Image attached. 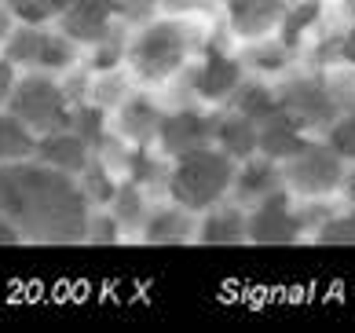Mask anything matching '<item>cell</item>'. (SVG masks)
<instances>
[{
	"label": "cell",
	"instance_id": "6da1fadb",
	"mask_svg": "<svg viewBox=\"0 0 355 333\" xmlns=\"http://www.w3.org/2000/svg\"><path fill=\"white\" fill-rule=\"evenodd\" d=\"M88 198L70 172L37 157L0 165V216L37 246H81L88 228Z\"/></svg>",
	"mask_w": 355,
	"mask_h": 333
},
{
	"label": "cell",
	"instance_id": "7a4b0ae2",
	"mask_svg": "<svg viewBox=\"0 0 355 333\" xmlns=\"http://www.w3.org/2000/svg\"><path fill=\"white\" fill-rule=\"evenodd\" d=\"M205 44V30L191 15H150L128 30L125 70L136 88H165L187 70V62Z\"/></svg>",
	"mask_w": 355,
	"mask_h": 333
},
{
	"label": "cell",
	"instance_id": "3957f363",
	"mask_svg": "<svg viewBox=\"0 0 355 333\" xmlns=\"http://www.w3.org/2000/svg\"><path fill=\"white\" fill-rule=\"evenodd\" d=\"M231 180H234V162L220 146L205 143V146L168 157L162 194L191 212H202L231 194Z\"/></svg>",
	"mask_w": 355,
	"mask_h": 333
},
{
	"label": "cell",
	"instance_id": "277c9868",
	"mask_svg": "<svg viewBox=\"0 0 355 333\" xmlns=\"http://www.w3.org/2000/svg\"><path fill=\"white\" fill-rule=\"evenodd\" d=\"M19 74H70L81 62V44L59 30V22H15L0 44Z\"/></svg>",
	"mask_w": 355,
	"mask_h": 333
},
{
	"label": "cell",
	"instance_id": "5b68a950",
	"mask_svg": "<svg viewBox=\"0 0 355 333\" xmlns=\"http://www.w3.org/2000/svg\"><path fill=\"white\" fill-rule=\"evenodd\" d=\"M315 202H300L286 187L271 191L257 205L245 209V242L253 246H293L304 234L319 228V212H311Z\"/></svg>",
	"mask_w": 355,
	"mask_h": 333
},
{
	"label": "cell",
	"instance_id": "8992f818",
	"mask_svg": "<svg viewBox=\"0 0 355 333\" xmlns=\"http://www.w3.org/2000/svg\"><path fill=\"white\" fill-rule=\"evenodd\" d=\"M275 92H279V110L304 136H322L330 128V121L340 114V92L319 70H311V74L289 70L286 77L275 81Z\"/></svg>",
	"mask_w": 355,
	"mask_h": 333
},
{
	"label": "cell",
	"instance_id": "52a82bcc",
	"mask_svg": "<svg viewBox=\"0 0 355 333\" xmlns=\"http://www.w3.org/2000/svg\"><path fill=\"white\" fill-rule=\"evenodd\" d=\"M8 110L22 117L37 136L55 128H70L73 121V99L62 77L55 74H19L15 88L8 96Z\"/></svg>",
	"mask_w": 355,
	"mask_h": 333
},
{
	"label": "cell",
	"instance_id": "ba28073f",
	"mask_svg": "<svg viewBox=\"0 0 355 333\" xmlns=\"http://www.w3.org/2000/svg\"><path fill=\"white\" fill-rule=\"evenodd\" d=\"M187 85V96L194 103L216 110L231 99V92L245 81V66L239 59V51H231L216 37H205V44L198 48V56L187 62V70L180 74Z\"/></svg>",
	"mask_w": 355,
	"mask_h": 333
},
{
	"label": "cell",
	"instance_id": "9c48e42d",
	"mask_svg": "<svg viewBox=\"0 0 355 333\" xmlns=\"http://www.w3.org/2000/svg\"><path fill=\"white\" fill-rule=\"evenodd\" d=\"M282 165V187L300 198V202H334L340 176H345V162L322 143V136H311L293 157Z\"/></svg>",
	"mask_w": 355,
	"mask_h": 333
},
{
	"label": "cell",
	"instance_id": "30bf717a",
	"mask_svg": "<svg viewBox=\"0 0 355 333\" xmlns=\"http://www.w3.org/2000/svg\"><path fill=\"white\" fill-rule=\"evenodd\" d=\"M289 0H220L223 33L234 44H249L260 37L279 33Z\"/></svg>",
	"mask_w": 355,
	"mask_h": 333
},
{
	"label": "cell",
	"instance_id": "8fae6325",
	"mask_svg": "<svg viewBox=\"0 0 355 333\" xmlns=\"http://www.w3.org/2000/svg\"><path fill=\"white\" fill-rule=\"evenodd\" d=\"M209 132H213V110L191 99L187 106H176V110L162 114V125H157V136H154V151L162 157H176L183 151L205 146Z\"/></svg>",
	"mask_w": 355,
	"mask_h": 333
},
{
	"label": "cell",
	"instance_id": "7c38bea8",
	"mask_svg": "<svg viewBox=\"0 0 355 333\" xmlns=\"http://www.w3.org/2000/svg\"><path fill=\"white\" fill-rule=\"evenodd\" d=\"M165 106L154 96H147V88H132L128 96L107 114L110 132L117 139H125L128 146H154L157 125H162Z\"/></svg>",
	"mask_w": 355,
	"mask_h": 333
},
{
	"label": "cell",
	"instance_id": "4fadbf2b",
	"mask_svg": "<svg viewBox=\"0 0 355 333\" xmlns=\"http://www.w3.org/2000/svg\"><path fill=\"white\" fill-rule=\"evenodd\" d=\"M114 26H121V0H67V11L59 15V30L81 48L99 41Z\"/></svg>",
	"mask_w": 355,
	"mask_h": 333
},
{
	"label": "cell",
	"instance_id": "5bb4252c",
	"mask_svg": "<svg viewBox=\"0 0 355 333\" xmlns=\"http://www.w3.org/2000/svg\"><path fill=\"white\" fill-rule=\"evenodd\" d=\"M194 223H198V212L183 209L162 194V202H150L136 234L147 246H187L194 242Z\"/></svg>",
	"mask_w": 355,
	"mask_h": 333
},
{
	"label": "cell",
	"instance_id": "9a60e30c",
	"mask_svg": "<svg viewBox=\"0 0 355 333\" xmlns=\"http://www.w3.org/2000/svg\"><path fill=\"white\" fill-rule=\"evenodd\" d=\"M279 187H282V165L264 157V154H253V157H245V162H234V180H231L227 198L239 202L242 209H249Z\"/></svg>",
	"mask_w": 355,
	"mask_h": 333
},
{
	"label": "cell",
	"instance_id": "2e32d148",
	"mask_svg": "<svg viewBox=\"0 0 355 333\" xmlns=\"http://www.w3.org/2000/svg\"><path fill=\"white\" fill-rule=\"evenodd\" d=\"M194 242L198 246H242L245 242V209L231 198L198 212L194 223Z\"/></svg>",
	"mask_w": 355,
	"mask_h": 333
},
{
	"label": "cell",
	"instance_id": "e0dca14e",
	"mask_svg": "<svg viewBox=\"0 0 355 333\" xmlns=\"http://www.w3.org/2000/svg\"><path fill=\"white\" fill-rule=\"evenodd\" d=\"M92 143L85 136H77L73 128H55V132H41L37 136V151L33 157L37 162H44L51 169L59 172H70V176H77L88 162H92Z\"/></svg>",
	"mask_w": 355,
	"mask_h": 333
},
{
	"label": "cell",
	"instance_id": "ac0fdd59",
	"mask_svg": "<svg viewBox=\"0 0 355 333\" xmlns=\"http://www.w3.org/2000/svg\"><path fill=\"white\" fill-rule=\"evenodd\" d=\"M257 132H260V125L249 121L245 114L231 110V106H216V110H213V132H209V143L220 146L231 162H245V157L257 154Z\"/></svg>",
	"mask_w": 355,
	"mask_h": 333
},
{
	"label": "cell",
	"instance_id": "d6986e66",
	"mask_svg": "<svg viewBox=\"0 0 355 333\" xmlns=\"http://www.w3.org/2000/svg\"><path fill=\"white\" fill-rule=\"evenodd\" d=\"M239 59L245 66V74L253 77H264V81H279L293 70L297 62V51H289L279 37H260V41H249V44H239Z\"/></svg>",
	"mask_w": 355,
	"mask_h": 333
},
{
	"label": "cell",
	"instance_id": "ffe728a7",
	"mask_svg": "<svg viewBox=\"0 0 355 333\" xmlns=\"http://www.w3.org/2000/svg\"><path fill=\"white\" fill-rule=\"evenodd\" d=\"M223 106H231V110L245 114L249 121L264 125L268 117L279 114V92H275V81H264V77L245 74V81L231 92V99L223 103Z\"/></svg>",
	"mask_w": 355,
	"mask_h": 333
},
{
	"label": "cell",
	"instance_id": "44dd1931",
	"mask_svg": "<svg viewBox=\"0 0 355 333\" xmlns=\"http://www.w3.org/2000/svg\"><path fill=\"white\" fill-rule=\"evenodd\" d=\"M308 139H311V136H304V132H300V128L279 110L275 117H268V121L260 125V132H257V154L271 157V162H286V157H293Z\"/></svg>",
	"mask_w": 355,
	"mask_h": 333
},
{
	"label": "cell",
	"instance_id": "7402d4cb",
	"mask_svg": "<svg viewBox=\"0 0 355 333\" xmlns=\"http://www.w3.org/2000/svg\"><path fill=\"white\" fill-rule=\"evenodd\" d=\"M322 8L326 4H315V0H289V8L282 15V26H279V33H275V37H279L289 51H304L308 37L319 33Z\"/></svg>",
	"mask_w": 355,
	"mask_h": 333
},
{
	"label": "cell",
	"instance_id": "603a6c76",
	"mask_svg": "<svg viewBox=\"0 0 355 333\" xmlns=\"http://www.w3.org/2000/svg\"><path fill=\"white\" fill-rule=\"evenodd\" d=\"M37 151V132L15 117L8 106H0V165H11V162H26L33 157Z\"/></svg>",
	"mask_w": 355,
	"mask_h": 333
},
{
	"label": "cell",
	"instance_id": "cb8c5ba5",
	"mask_svg": "<svg viewBox=\"0 0 355 333\" xmlns=\"http://www.w3.org/2000/svg\"><path fill=\"white\" fill-rule=\"evenodd\" d=\"M150 191L147 187H139L136 180H128L121 176V183H117V194L110 198V212H114V220L121 223V231H139V223L143 216H147V209H150Z\"/></svg>",
	"mask_w": 355,
	"mask_h": 333
},
{
	"label": "cell",
	"instance_id": "d4e9b609",
	"mask_svg": "<svg viewBox=\"0 0 355 333\" xmlns=\"http://www.w3.org/2000/svg\"><path fill=\"white\" fill-rule=\"evenodd\" d=\"M77 183H81V191L88 198V205L92 209H107L110 205V198L117 194V183H121V176L103 162V157L92 154V162L77 172Z\"/></svg>",
	"mask_w": 355,
	"mask_h": 333
},
{
	"label": "cell",
	"instance_id": "484cf974",
	"mask_svg": "<svg viewBox=\"0 0 355 333\" xmlns=\"http://www.w3.org/2000/svg\"><path fill=\"white\" fill-rule=\"evenodd\" d=\"M322 143L340 157V162H355V99L340 96V114L330 121V128L322 132Z\"/></svg>",
	"mask_w": 355,
	"mask_h": 333
},
{
	"label": "cell",
	"instance_id": "4316f807",
	"mask_svg": "<svg viewBox=\"0 0 355 333\" xmlns=\"http://www.w3.org/2000/svg\"><path fill=\"white\" fill-rule=\"evenodd\" d=\"M319 246H355V205H345L340 212H326L319 228L311 231Z\"/></svg>",
	"mask_w": 355,
	"mask_h": 333
},
{
	"label": "cell",
	"instance_id": "83f0119b",
	"mask_svg": "<svg viewBox=\"0 0 355 333\" xmlns=\"http://www.w3.org/2000/svg\"><path fill=\"white\" fill-rule=\"evenodd\" d=\"M15 22H59L67 0H4Z\"/></svg>",
	"mask_w": 355,
	"mask_h": 333
},
{
	"label": "cell",
	"instance_id": "f1b7e54d",
	"mask_svg": "<svg viewBox=\"0 0 355 333\" xmlns=\"http://www.w3.org/2000/svg\"><path fill=\"white\" fill-rule=\"evenodd\" d=\"M121 238H125V231H121V223L114 220L110 209H92L88 212L85 242H92V246H114V242H121Z\"/></svg>",
	"mask_w": 355,
	"mask_h": 333
},
{
	"label": "cell",
	"instance_id": "f546056e",
	"mask_svg": "<svg viewBox=\"0 0 355 333\" xmlns=\"http://www.w3.org/2000/svg\"><path fill=\"white\" fill-rule=\"evenodd\" d=\"M157 8L168 11V15H191V19H202L205 11L220 8V0H157Z\"/></svg>",
	"mask_w": 355,
	"mask_h": 333
},
{
	"label": "cell",
	"instance_id": "4dcf8cb0",
	"mask_svg": "<svg viewBox=\"0 0 355 333\" xmlns=\"http://www.w3.org/2000/svg\"><path fill=\"white\" fill-rule=\"evenodd\" d=\"M337 59L355 70V8H352V22H348V30L337 37Z\"/></svg>",
	"mask_w": 355,
	"mask_h": 333
},
{
	"label": "cell",
	"instance_id": "1f68e13d",
	"mask_svg": "<svg viewBox=\"0 0 355 333\" xmlns=\"http://www.w3.org/2000/svg\"><path fill=\"white\" fill-rule=\"evenodd\" d=\"M19 81V70L4 59V51H0V106H8V96H11V88H15Z\"/></svg>",
	"mask_w": 355,
	"mask_h": 333
},
{
	"label": "cell",
	"instance_id": "d6a6232c",
	"mask_svg": "<svg viewBox=\"0 0 355 333\" xmlns=\"http://www.w3.org/2000/svg\"><path fill=\"white\" fill-rule=\"evenodd\" d=\"M337 202L355 205V162L345 165V176H340V187H337Z\"/></svg>",
	"mask_w": 355,
	"mask_h": 333
},
{
	"label": "cell",
	"instance_id": "836d02e7",
	"mask_svg": "<svg viewBox=\"0 0 355 333\" xmlns=\"http://www.w3.org/2000/svg\"><path fill=\"white\" fill-rule=\"evenodd\" d=\"M0 246H22V234L11 228L4 216H0Z\"/></svg>",
	"mask_w": 355,
	"mask_h": 333
},
{
	"label": "cell",
	"instance_id": "e575fe53",
	"mask_svg": "<svg viewBox=\"0 0 355 333\" xmlns=\"http://www.w3.org/2000/svg\"><path fill=\"white\" fill-rule=\"evenodd\" d=\"M139 4H147V8H157V0H139Z\"/></svg>",
	"mask_w": 355,
	"mask_h": 333
},
{
	"label": "cell",
	"instance_id": "d590c367",
	"mask_svg": "<svg viewBox=\"0 0 355 333\" xmlns=\"http://www.w3.org/2000/svg\"><path fill=\"white\" fill-rule=\"evenodd\" d=\"M315 4H330V0H315Z\"/></svg>",
	"mask_w": 355,
	"mask_h": 333
},
{
	"label": "cell",
	"instance_id": "8d00e7d4",
	"mask_svg": "<svg viewBox=\"0 0 355 333\" xmlns=\"http://www.w3.org/2000/svg\"><path fill=\"white\" fill-rule=\"evenodd\" d=\"M348 8H355V0H348Z\"/></svg>",
	"mask_w": 355,
	"mask_h": 333
},
{
	"label": "cell",
	"instance_id": "74e56055",
	"mask_svg": "<svg viewBox=\"0 0 355 333\" xmlns=\"http://www.w3.org/2000/svg\"><path fill=\"white\" fill-rule=\"evenodd\" d=\"M0 8H4V0H0Z\"/></svg>",
	"mask_w": 355,
	"mask_h": 333
}]
</instances>
